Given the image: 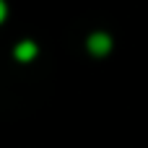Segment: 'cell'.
<instances>
[{
	"mask_svg": "<svg viewBox=\"0 0 148 148\" xmlns=\"http://www.w3.org/2000/svg\"><path fill=\"white\" fill-rule=\"evenodd\" d=\"M112 36L107 34V31H94V34H88V39H86V47H88V52L94 55V57H107L109 52H112Z\"/></svg>",
	"mask_w": 148,
	"mask_h": 148,
	"instance_id": "6da1fadb",
	"label": "cell"
},
{
	"mask_svg": "<svg viewBox=\"0 0 148 148\" xmlns=\"http://www.w3.org/2000/svg\"><path fill=\"white\" fill-rule=\"evenodd\" d=\"M36 55H39V47H36L34 42H29V39H26V42H18L16 49H13V57H16L18 62H29V60H34Z\"/></svg>",
	"mask_w": 148,
	"mask_h": 148,
	"instance_id": "7a4b0ae2",
	"label": "cell"
},
{
	"mask_svg": "<svg viewBox=\"0 0 148 148\" xmlns=\"http://www.w3.org/2000/svg\"><path fill=\"white\" fill-rule=\"evenodd\" d=\"M5 16H8V5H5V0H0V23L5 21Z\"/></svg>",
	"mask_w": 148,
	"mask_h": 148,
	"instance_id": "3957f363",
	"label": "cell"
}]
</instances>
